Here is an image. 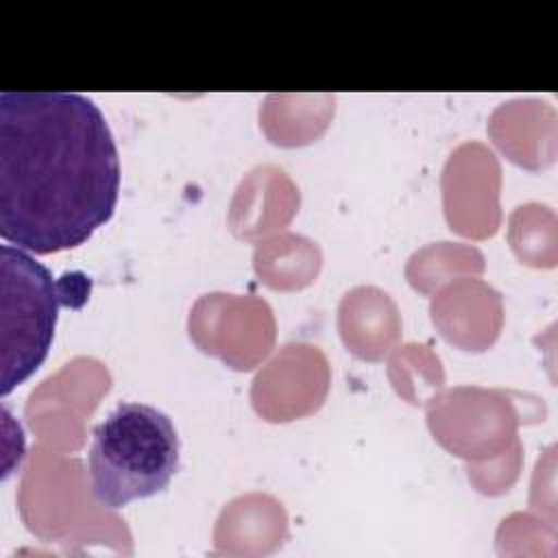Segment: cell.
<instances>
[{
    "instance_id": "1",
    "label": "cell",
    "mask_w": 558,
    "mask_h": 558,
    "mask_svg": "<svg viewBox=\"0 0 558 558\" xmlns=\"http://www.w3.org/2000/svg\"><path fill=\"white\" fill-rule=\"evenodd\" d=\"M120 159L92 98L0 94V235L35 255L85 244L113 216Z\"/></svg>"
},
{
    "instance_id": "2",
    "label": "cell",
    "mask_w": 558,
    "mask_h": 558,
    "mask_svg": "<svg viewBox=\"0 0 558 558\" xmlns=\"http://www.w3.org/2000/svg\"><path fill=\"white\" fill-rule=\"evenodd\" d=\"M89 488L105 508L161 493L179 466V436L161 410L146 403H118L94 427Z\"/></svg>"
},
{
    "instance_id": "3",
    "label": "cell",
    "mask_w": 558,
    "mask_h": 558,
    "mask_svg": "<svg viewBox=\"0 0 558 558\" xmlns=\"http://www.w3.org/2000/svg\"><path fill=\"white\" fill-rule=\"evenodd\" d=\"M0 395L7 397L46 360L63 294L52 272L13 244L0 248Z\"/></svg>"
},
{
    "instance_id": "4",
    "label": "cell",
    "mask_w": 558,
    "mask_h": 558,
    "mask_svg": "<svg viewBox=\"0 0 558 558\" xmlns=\"http://www.w3.org/2000/svg\"><path fill=\"white\" fill-rule=\"evenodd\" d=\"M190 336L205 351L238 371L253 368L272 347L270 307L251 296L207 294L190 316Z\"/></svg>"
},
{
    "instance_id": "5",
    "label": "cell",
    "mask_w": 558,
    "mask_h": 558,
    "mask_svg": "<svg viewBox=\"0 0 558 558\" xmlns=\"http://www.w3.org/2000/svg\"><path fill=\"white\" fill-rule=\"evenodd\" d=\"M329 388V366L318 347L286 344L253 381L251 399L266 421L283 423L320 408Z\"/></svg>"
},
{
    "instance_id": "6",
    "label": "cell",
    "mask_w": 558,
    "mask_h": 558,
    "mask_svg": "<svg viewBox=\"0 0 558 558\" xmlns=\"http://www.w3.org/2000/svg\"><path fill=\"white\" fill-rule=\"evenodd\" d=\"M432 318L449 342L466 351H482L497 336L499 299L484 283L460 281L434 299Z\"/></svg>"
},
{
    "instance_id": "7",
    "label": "cell",
    "mask_w": 558,
    "mask_h": 558,
    "mask_svg": "<svg viewBox=\"0 0 558 558\" xmlns=\"http://www.w3.org/2000/svg\"><path fill=\"white\" fill-rule=\"evenodd\" d=\"M338 327L344 344L362 360H381L399 336V314L386 292L355 288L342 303Z\"/></svg>"
},
{
    "instance_id": "8",
    "label": "cell",
    "mask_w": 558,
    "mask_h": 558,
    "mask_svg": "<svg viewBox=\"0 0 558 558\" xmlns=\"http://www.w3.org/2000/svg\"><path fill=\"white\" fill-rule=\"evenodd\" d=\"M229 508L246 521V525L229 514H220L216 525V547L229 554H266L281 545L286 536V514L281 504L264 495L240 497Z\"/></svg>"
},
{
    "instance_id": "9",
    "label": "cell",
    "mask_w": 558,
    "mask_h": 558,
    "mask_svg": "<svg viewBox=\"0 0 558 558\" xmlns=\"http://www.w3.org/2000/svg\"><path fill=\"white\" fill-rule=\"evenodd\" d=\"M255 257L281 259V264L255 266L259 277H264L268 286L281 290L301 288L310 283L320 266L318 248L299 235H279L275 240H268L264 242V246L257 248Z\"/></svg>"
},
{
    "instance_id": "10",
    "label": "cell",
    "mask_w": 558,
    "mask_h": 558,
    "mask_svg": "<svg viewBox=\"0 0 558 558\" xmlns=\"http://www.w3.org/2000/svg\"><path fill=\"white\" fill-rule=\"evenodd\" d=\"M445 268H449V270L451 268L482 270V255L475 248L442 242L438 246H429V248L416 253L410 259L408 279L416 290L429 292L432 286L440 281V270H445Z\"/></svg>"
}]
</instances>
